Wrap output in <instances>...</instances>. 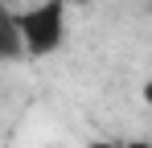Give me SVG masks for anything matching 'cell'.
Returning a JSON list of instances; mask_svg holds the SVG:
<instances>
[{"label":"cell","instance_id":"cell-6","mask_svg":"<svg viewBox=\"0 0 152 148\" xmlns=\"http://www.w3.org/2000/svg\"><path fill=\"white\" fill-rule=\"evenodd\" d=\"M66 4H70V0H66Z\"/></svg>","mask_w":152,"mask_h":148},{"label":"cell","instance_id":"cell-3","mask_svg":"<svg viewBox=\"0 0 152 148\" xmlns=\"http://www.w3.org/2000/svg\"><path fill=\"white\" fill-rule=\"evenodd\" d=\"M144 103H148V107H152V78H148V82H144Z\"/></svg>","mask_w":152,"mask_h":148},{"label":"cell","instance_id":"cell-1","mask_svg":"<svg viewBox=\"0 0 152 148\" xmlns=\"http://www.w3.org/2000/svg\"><path fill=\"white\" fill-rule=\"evenodd\" d=\"M17 25H21L29 58H45L66 37V0H41L25 12H17Z\"/></svg>","mask_w":152,"mask_h":148},{"label":"cell","instance_id":"cell-4","mask_svg":"<svg viewBox=\"0 0 152 148\" xmlns=\"http://www.w3.org/2000/svg\"><path fill=\"white\" fill-rule=\"evenodd\" d=\"M124 148H152V140H132V144H124Z\"/></svg>","mask_w":152,"mask_h":148},{"label":"cell","instance_id":"cell-5","mask_svg":"<svg viewBox=\"0 0 152 148\" xmlns=\"http://www.w3.org/2000/svg\"><path fill=\"white\" fill-rule=\"evenodd\" d=\"M91 148H119V144H111V140H99V144H91Z\"/></svg>","mask_w":152,"mask_h":148},{"label":"cell","instance_id":"cell-2","mask_svg":"<svg viewBox=\"0 0 152 148\" xmlns=\"http://www.w3.org/2000/svg\"><path fill=\"white\" fill-rule=\"evenodd\" d=\"M4 58H8V62L29 58L25 37H21V25H17V12H8V17H4Z\"/></svg>","mask_w":152,"mask_h":148}]
</instances>
